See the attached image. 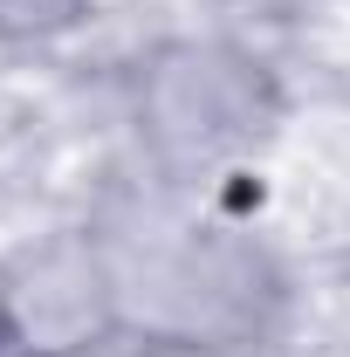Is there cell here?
<instances>
[{
    "mask_svg": "<svg viewBox=\"0 0 350 357\" xmlns=\"http://www.w3.org/2000/svg\"><path fill=\"white\" fill-rule=\"evenodd\" d=\"M124 323V282L89 234H42L0 261V351L89 357Z\"/></svg>",
    "mask_w": 350,
    "mask_h": 357,
    "instance_id": "obj_2",
    "label": "cell"
},
{
    "mask_svg": "<svg viewBox=\"0 0 350 357\" xmlns=\"http://www.w3.org/2000/svg\"><path fill=\"white\" fill-rule=\"evenodd\" d=\"M96 0H0V42L7 48H42L62 42L89 21Z\"/></svg>",
    "mask_w": 350,
    "mask_h": 357,
    "instance_id": "obj_3",
    "label": "cell"
},
{
    "mask_svg": "<svg viewBox=\"0 0 350 357\" xmlns=\"http://www.w3.org/2000/svg\"><path fill=\"white\" fill-rule=\"evenodd\" d=\"M268 117H275V89L261 62L227 42H165L151 48L137 76V124L151 151L172 165H213L254 144Z\"/></svg>",
    "mask_w": 350,
    "mask_h": 357,
    "instance_id": "obj_1",
    "label": "cell"
}]
</instances>
